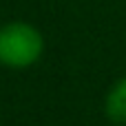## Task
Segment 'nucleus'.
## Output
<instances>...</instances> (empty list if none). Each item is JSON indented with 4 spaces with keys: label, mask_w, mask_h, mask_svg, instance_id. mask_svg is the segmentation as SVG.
<instances>
[{
    "label": "nucleus",
    "mask_w": 126,
    "mask_h": 126,
    "mask_svg": "<svg viewBox=\"0 0 126 126\" xmlns=\"http://www.w3.org/2000/svg\"><path fill=\"white\" fill-rule=\"evenodd\" d=\"M44 53V38L40 29L24 20L0 24V66L22 71L40 62Z\"/></svg>",
    "instance_id": "1"
},
{
    "label": "nucleus",
    "mask_w": 126,
    "mask_h": 126,
    "mask_svg": "<svg viewBox=\"0 0 126 126\" xmlns=\"http://www.w3.org/2000/svg\"><path fill=\"white\" fill-rule=\"evenodd\" d=\"M104 111L111 122L115 124H126V75L120 78L106 93L104 100Z\"/></svg>",
    "instance_id": "2"
}]
</instances>
